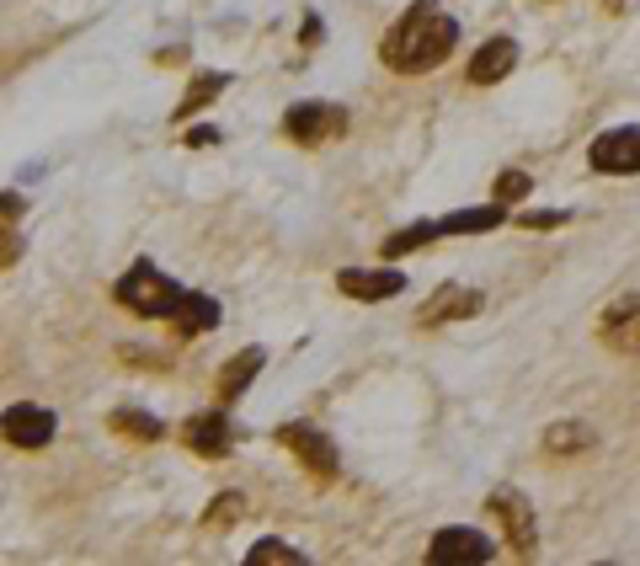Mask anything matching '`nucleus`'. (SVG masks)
Here are the masks:
<instances>
[{"mask_svg": "<svg viewBox=\"0 0 640 566\" xmlns=\"http://www.w3.org/2000/svg\"><path fill=\"white\" fill-rule=\"evenodd\" d=\"M454 43H459V22L443 11L438 0H416V5L400 11L396 27L385 33L379 59L390 70H400V76H427V70H438L443 59L454 54Z\"/></svg>", "mask_w": 640, "mask_h": 566, "instance_id": "1", "label": "nucleus"}, {"mask_svg": "<svg viewBox=\"0 0 640 566\" xmlns=\"http://www.w3.org/2000/svg\"><path fill=\"white\" fill-rule=\"evenodd\" d=\"M113 294H118V305H128L134 316H150V321H176V310H182V299H187V288L171 283L160 268H150V262H134L118 279Z\"/></svg>", "mask_w": 640, "mask_h": 566, "instance_id": "2", "label": "nucleus"}, {"mask_svg": "<svg viewBox=\"0 0 640 566\" xmlns=\"http://www.w3.org/2000/svg\"><path fill=\"white\" fill-rule=\"evenodd\" d=\"M485 508L496 513L502 540H507L518 556H534V551H539V524H534V508H528V497H523V491H513V486H496V491L485 497Z\"/></svg>", "mask_w": 640, "mask_h": 566, "instance_id": "3", "label": "nucleus"}, {"mask_svg": "<svg viewBox=\"0 0 640 566\" xmlns=\"http://www.w3.org/2000/svg\"><path fill=\"white\" fill-rule=\"evenodd\" d=\"M283 128H288L294 145H325V139L347 134V107H336V102H294L283 113Z\"/></svg>", "mask_w": 640, "mask_h": 566, "instance_id": "4", "label": "nucleus"}, {"mask_svg": "<svg viewBox=\"0 0 640 566\" xmlns=\"http://www.w3.org/2000/svg\"><path fill=\"white\" fill-rule=\"evenodd\" d=\"M54 411L38 401H16V406H5V417H0V433H5V444H16V449H43V444H54Z\"/></svg>", "mask_w": 640, "mask_h": 566, "instance_id": "5", "label": "nucleus"}, {"mask_svg": "<svg viewBox=\"0 0 640 566\" xmlns=\"http://www.w3.org/2000/svg\"><path fill=\"white\" fill-rule=\"evenodd\" d=\"M278 444L294 449L299 465H305L310 476H320V482L336 476V444H331L320 428H310V422H288V428H278Z\"/></svg>", "mask_w": 640, "mask_h": 566, "instance_id": "6", "label": "nucleus"}, {"mask_svg": "<svg viewBox=\"0 0 640 566\" xmlns=\"http://www.w3.org/2000/svg\"><path fill=\"white\" fill-rule=\"evenodd\" d=\"M587 161L593 171L603 177H636L640 171V128H608L593 139V150H587Z\"/></svg>", "mask_w": 640, "mask_h": 566, "instance_id": "7", "label": "nucleus"}, {"mask_svg": "<svg viewBox=\"0 0 640 566\" xmlns=\"http://www.w3.org/2000/svg\"><path fill=\"white\" fill-rule=\"evenodd\" d=\"M598 337H603V348H614V353L636 359L640 353V294H619V299L603 310Z\"/></svg>", "mask_w": 640, "mask_h": 566, "instance_id": "8", "label": "nucleus"}, {"mask_svg": "<svg viewBox=\"0 0 640 566\" xmlns=\"http://www.w3.org/2000/svg\"><path fill=\"white\" fill-rule=\"evenodd\" d=\"M427 556L438 566H480V562H491V540L480 529H438L433 545H427Z\"/></svg>", "mask_w": 640, "mask_h": 566, "instance_id": "9", "label": "nucleus"}, {"mask_svg": "<svg viewBox=\"0 0 640 566\" xmlns=\"http://www.w3.org/2000/svg\"><path fill=\"white\" fill-rule=\"evenodd\" d=\"M182 439H187V449L203 454V460H225L230 444H236V428H230L225 411H193L187 428H182Z\"/></svg>", "mask_w": 640, "mask_h": 566, "instance_id": "10", "label": "nucleus"}, {"mask_svg": "<svg viewBox=\"0 0 640 566\" xmlns=\"http://www.w3.org/2000/svg\"><path fill=\"white\" fill-rule=\"evenodd\" d=\"M485 310V299H480L476 288H465V283H448V288H438L422 310H416V326H443V321H470V316H480Z\"/></svg>", "mask_w": 640, "mask_h": 566, "instance_id": "11", "label": "nucleus"}, {"mask_svg": "<svg viewBox=\"0 0 640 566\" xmlns=\"http://www.w3.org/2000/svg\"><path fill=\"white\" fill-rule=\"evenodd\" d=\"M336 288L347 299H396L400 288H405V273H396V268H379V273L347 268V273H336Z\"/></svg>", "mask_w": 640, "mask_h": 566, "instance_id": "12", "label": "nucleus"}, {"mask_svg": "<svg viewBox=\"0 0 640 566\" xmlns=\"http://www.w3.org/2000/svg\"><path fill=\"white\" fill-rule=\"evenodd\" d=\"M513 65H518V43L513 38H491L476 48V59H470V81L476 86H496L513 76Z\"/></svg>", "mask_w": 640, "mask_h": 566, "instance_id": "13", "label": "nucleus"}, {"mask_svg": "<svg viewBox=\"0 0 640 566\" xmlns=\"http://www.w3.org/2000/svg\"><path fill=\"white\" fill-rule=\"evenodd\" d=\"M262 364H267V353H262V348H245L240 359H230V364H225V374H219V396H225V401L245 396V385L256 380V369H262Z\"/></svg>", "mask_w": 640, "mask_h": 566, "instance_id": "14", "label": "nucleus"}, {"mask_svg": "<svg viewBox=\"0 0 640 566\" xmlns=\"http://www.w3.org/2000/svg\"><path fill=\"white\" fill-rule=\"evenodd\" d=\"M507 214L496 208V203H485V208H459V214H448L438 219V236H476V230H496Z\"/></svg>", "mask_w": 640, "mask_h": 566, "instance_id": "15", "label": "nucleus"}, {"mask_svg": "<svg viewBox=\"0 0 640 566\" xmlns=\"http://www.w3.org/2000/svg\"><path fill=\"white\" fill-rule=\"evenodd\" d=\"M593 428L587 422H556L550 433H545V454H582V449H593Z\"/></svg>", "mask_w": 640, "mask_h": 566, "instance_id": "16", "label": "nucleus"}, {"mask_svg": "<svg viewBox=\"0 0 640 566\" xmlns=\"http://www.w3.org/2000/svg\"><path fill=\"white\" fill-rule=\"evenodd\" d=\"M176 326L193 337V331H214L219 326V305L208 299V294H187L182 299V310H176Z\"/></svg>", "mask_w": 640, "mask_h": 566, "instance_id": "17", "label": "nucleus"}, {"mask_svg": "<svg viewBox=\"0 0 640 566\" xmlns=\"http://www.w3.org/2000/svg\"><path fill=\"white\" fill-rule=\"evenodd\" d=\"M225 76H198V81L187 86V97H182V107H176V118H193V113H203V107H208V102H214V97H219V91H225Z\"/></svg>", "mask_w": 640, "mask_h": 566, "instance_id": "18", "label": "nucleus"}, {"mask_svg": "<svg viewBox=\"0 0 640 566\" xmlns=\"http://www.w3.org/2000/svg\"><path fill=\"white\" fill-rule=\"evenodd\" d=\"M433 236H438V219H433V225H411V230H396V236H385V241H379V251H385V257L396 262V257H405V251L427 246Z\"/></svg>", "mask_w": 640, "mask_h": 566, "instance_id": "19", "label": "nucleus"}, {"mask_svg": "<svg viewBox=\"0 0 640 566\" xmlns=\"http://www.w3.org/2000/svg\"><path fill=\"white\" fill-rule=\"evenodd\" d=\"M113 428L128 433V439H139V444H156L160 433H165L156 417H145V411H113Z\"/></svg>", "mask_w": 640, "mask_h": 566, "instance_id": "20", "label": "nucleus"}, {"mask_svg": "<svg viewBox=\"0 0 640 566\" xmlns=\"http://www.w3.org/2000/svg\"><path fill=\"white\" fill-rule=\"evenodd\" d=\"M245 562H251V566H267V562H294V566H299V562H305V551H294V545H278V540H262V545H256Z\"/></svg>", "mask_w": 640, "mask_h": 566, "instance_id": "21", "label": "nucleus"}, {"mask_svg": "<svg viewBox=\"0 0 640 566\" xmlns=\"http://www.w3.org/2000/svg\"><path fill=\"white\" fill-rule=\"evenodd\" d=\"M240 513H245V502H240V491H219V502L208 508V529H225V524H236Z\"/></svg>", "mask_w": 640, "mask_h": 566, "instance_id": "22", "label": "nucleus"}, {"mask_svg": "<svg viewBox=\"0 0 640 566\" xmlns=\"http://www.w3.org/2000/svg\"><path fill=\"white\" fill-rule=\"evenodd\" d=\"M528 193H534V182L523 171H502L496 177V199H528Z\"/></svg>", "mask_w": 640, "mask_h": 566, "instance_id": "23", "label": "nucleus"}, {"mask_svg": "<svg viewBox=\"0 0 640 566\" xmlns=\"http://www.w3.org/2000/svg\"><path fill=\"white\" fill-rule=\"evenodd\" d=\"M16 257H22V236H16V230H5V225H0V268H11V262H16Z\"/></svg>", "mask_w": 640, "mask_h": 566, "instance_id": "24", "label": "nucleus"}, {"mask_svg": "<svg viewBox=\"0 0 640 566\" xmlns=\"http://www.w3.org/2000/svg\"><path fill=\"white\" fill-rule=\"evenodd\" d=\"M518 225H528V230H556V225H565V214H518Z\"/></svg>", "mask_w": 640, "mask_h": 566, "instance_id": "25", "label": "nucleus"}, {"mask_svg": "<svg viewBox=\"0 0 640 566\" xmlns=\"http://www.w3.org/2000/svg\"><path fill=\"white\" fill-rule=\"evenodd\" d=\"M16 214H22V199L16 193H0V225H11Z\"/></svg>", "mask_w": 640, "mask_h": 566, "instance_id": "26", "label": "nucleus"}]
</instances>
